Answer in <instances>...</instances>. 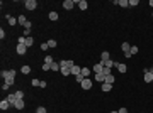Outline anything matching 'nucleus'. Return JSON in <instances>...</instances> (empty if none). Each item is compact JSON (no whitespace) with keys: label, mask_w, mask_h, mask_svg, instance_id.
Instances as JSON below:
<instances>
[{"label":"nucleus","mask_w":153,"mask_h":113,"mask_svg":"<svg viewBox=\"0 0 153 113\" xmlns=\"http://www.w3.org/2000/svg\"><path fill=\"white\" fill-rule=\"evenodd\" d=\"M24 7H26L27 10H36V9H38V2H36V0H26V2H24Z\"/></svg>","instance_id":"f257e3e1"},{"label":"nucleus","mask_w":153,"mask_h":113,"mask_svg":"<svg viewBox=\"0 0 153 113\" xmlns=\"http://www.w3.org/2000/svg\"><path fill=\"white\" fill-rule=\"evenodd\" d=\"M121 49H123V52H124V56H126V59H129L131 57V44H128V42H123L121 44Z\"/></svg>","instance_id":"f03ea898"},{"label":"nucleus","mask_w":153,"mask_h":113,"mask_svg":"<svg viewBox=\"0 0 153 113\" xmlns=\"http://www.w3.org/2000/svg\"><path fill=\"white\" fill-rule=\"evenodd\" d=\"M60 66H61V68H73L75 66V62L73 61H70V59H63V61H60Z\"/></svg>","instance_id":"7ed1b4c3"},{"label":"nucleus","mask_w":153,"mask_h":113,"mask_svg":"<svg viewBox=\"0 0 153 113\" xmlns=\"http://www.w3.org/2000/svg\"><path fill=\"white\" fill-rule=\"evenodd\" d=\"M80 85H82V88H83L85 91H89V90H90V88H92V81H90V79H89V78H85L83 81L80 83Z\"/></svg>","instance_id":"20e7f679"},{"label":"nucleus","mask_w":153,"mask_h":113,"mask_svg":"<svg viewBox=\"0 0 153 113\" xmlns=\"http://www.w3.org/2000/svg\"><path fill=\"white\" fill-rule=\"evenodd\" d=\"M73 5H75L73 0H65V2H63V9H65V10H72Z\"/></svg>","instance_id":"39448f33"},{"label":"nucleus","mask_w":153,"mask_h":113,"mask_svg":"<svg viewBox=\"0 0 153 113\" xmlns=\"http://www.w3.org/2000/svg\"><path fill=\"white\" fill-rule=\"evenodd\" d=\"M26 51H27L26 44H17V54H19V56H24V54H26Z\"/></svg>","instance_id":"423d86ee"},{"label":"nucleus","mask_w":153,"mask_h":113,"mask_svg":"<svg viewBox=\"0 0 153 113\" xmlns=\"http://www.w3.org/2000/svg\"><path fill=\"white\" fill-rule=\"evenodd\" d=\"M5 100H7V101H9V103H10L12 106H14V105H15V101H17V96H15V93H10V95L7 96Z\"/></svg>","instance_id":"0eeeda50"},{"label":"nucleus","mask_w":153,"mask_h":113,"mask_svg":"<svg viewBox=\"0 0 153 113\" xmlns=\"http://www.w3.org/2000/svg\"><path fill=\"white\" fill-rule=\"evenodd\" d=\"M95 81H99V83H104V81H106V74L104 73H95Z\"/></svg>","instance_id":"6e6552de"},{"label":"nucleus","mask_w":153,"mask_h":113,"mask_svg":"<svg viewBox=\"0 0 153 113\" xmlns=\"http://www.w3.org/2000/svg\"><path fill=\"white\" fill-rule=\"evenodd\" d=\"M100 62H102V66H104V68H111V69H112V66L116 64L112 59H107V61H100Z\"/></svg>","instance_id":"1a4fd4ad"},{"label":"nucleus","mask_w":153,"mask_h":113,"mask_svg":"<svg viewBox=\"0 0 153 113\" xmlns=\"http://www.w3.org/2000/svg\"><path fill=\"white\" fill-rule=\"evenodd\" d=\"M24 106H26L24 100H17V101H15V105H14V108H17V110H24Z\"/></svg>","instance_id":"9d476101"},{"label":"nucleus","mask_w":153,"mask_h":113,"mask_svg":"<svg viewBox=\"0 0 153 113\" xmlns=\"http://www.w3.org/2000/svg\"><path fill=\"white\" fill-rule=\"evenodd\" d=\"M114 66L119 69V73H126V64H123V62H116Z\"/></svg>","instance_id":"9b49d317"},{"label":"nucleus","mask_w":153,"mask_h":113,"mask_svg":"<svg viewBox=\"0 0 153 113\" xmlns=\"http://www.w3.org/2000/svg\"><path fill=\"white\" fill-rule=\"evenodd\" d=\"M102 69H104V66H102V62L99 61L95 66H94V73H102Z\"/></svg>","instance_id":"f8f14e48"},{"label":"nucleus","mask_w":153,"mask_h":113,"mask_svg":"<svg viewBox=\"0 0 153 113\" xmlns=\"http://www.w3.org/2000/svg\"><path fill=\"white\" fill-rule=\"evenodd\" d=\"M143 79H145V83H151V81H153V74L148 71V73H145V78H143Z\"/></svg>","instance_id":"ddd939ff"},{"label":"nucleus","mask_w":153,"mask_h":113,"mask_svg":"<svg viewBox=\"0 0 153 113\" xmlns=\"http://www.w3.org/2000/svg\"><path fill=\"white\" fill-rule=\"evenodd\" d=\"M80 73H82V68H80V66H77V64H75L73 68H72V74H75V76H78Z\"/></svg>","instance_id":"4468645a"},{"label":"nucleus","mask_w":153,"mask_h":113,"mask_svg":"<svg viewBox=\"0 0 153 113\" xmlns=\"http://www.w3.org/2000/svg\"><path fill=\"white\" fill-rule=\"evenodd\" d=\"M114 81H116V78H114L112 74H107V76H106V81H104V83H109V85H114Z\"/></svg>","instance_id":"2eb2a0df"},{"label":"nucleus","mask_w":153,"mask_h":113,"mask_svg":"<svg viewBox=\"0 0 153 113\" xmlns=\"http://www.w3.org/2000/svg\"><path fill=\"white\" fill-rule=\"evenodd\" d=\"M9 106H12V105L7 101V100H2V101H0V108H2V110H7Z\"/></svg>","instance_id":"dca6fc26"},{"label":"nucleus","mask_w":153,"mask_h":113,"mask_svg":"<svg viewBox=\"0 0 153 113\" xmlns=\"http://www.w3.org/2000/svg\"><path fill=\"white\" fill-rule=\"evenodd\" d=\"M24 44H26V47H31V46L34 44V39L29 35V37H26V41H24Z\"/></svg>","instance_id":"f3484780"},{"label":"nucleus","mask_w":153,"mask_h":113,"mask_svg":"<svg viewBox=\"0 0 153 113\" xmlns=\"http://www.w3.org/2000/svg\"><path fill=\"white\" fill-rule=\"evenodd\" d=\"M5 19H7V22L10 24V25H15V24H17V20H15L14 17H12V15H9V14L5 15Z\"/></svg>","instance_id":"a211bd4d"},{"label":"nucleus","mask_w":153,"mask_h":113,"mask_svg":"<svg viewBox=\"0 0 153 113\" xmlns=\"http://www.w3.org/2000/svg\"><path fill=\"white\" fill-rule=\"evenodd\" d=\"M60 73H61L63 76H70V74H72V69L70 68H61L60 69Z\"/></svg>","instance_id":"6ab92c4d"},{"label":"nucleus","mask_w":153,"mask_h":113,"mask_svg":"<svg viewBox=\"0 0 153 113\" xmlns=\"http://www.w3.org/2000/svg\"><path fill=\"white\" fill-rule=\"evenodd\" d=\"M78 7L82 9V10H87V7H89V4H87V0H80V2H78Z\"/></svg>","instance_id":"aec40b11"},{"label":"nucleus","mask_w":153,"mask_h":113,"mask_svg":"<svg viewBox=\"0 0 153 113\" xmlns=\"http://www.w3.org/2000/svg\"><path fill=\"white\" fill-rule=\"evenodd\" d=\"M82 76H83V78H89V76H90V69L89 68H82Z\"/></svg>","instance_id":"412c9836"},{"label":"nucleus","mask_w":153,"mask_h":113,"mask_svg":"<svg viewBox=\"0 0 153 113\" xmlns=\"http://www.w3.org/2000/svg\"><path fill=\"white\" fill-rule=\"evenodd\" d=\"M112 90V85H109V83H102V91H106V93H107V91H111Z\"/></svg>","instance_id":"4be33fe9"},{"label":"nucleus","mask_w":153,"mask_h":113,"mask_svg":"<svg viewBox=\"0 0 153 113\" xmlns=\"http://www.w3.org/2000/svg\"><path fill=\"white\" fill-rule=\"evenodd\" d=\"M21 73H22V74H29V73H31V66H27V64L22 66V68H21Z\"/></svg>","instance_id":"5701e85b"},{"label":"nucleus","mask_w":153,"mask_h":113,"mask_svg":"<svg viewBox=\"0 0 153 113\" xmlns=\"http://www.w3.org/2000/svg\"><path fill=\"white\" fill-rule=\"evenodd\" d=\"M48 17H49V20H53V22L60 19V17H58V14H56V12H49V15H48Z\"/></svg>","instance_id":"b1692460"},{"label":"nucleus","mask_w":153,"mask_h":113,"mask_svg":"<svg viewBox=\"0 0 153 113\" xmlns=\"http://www.w3.org/2000/svg\"><path fill=\"white\" fill-rule=\"evenodd\" d=\"M60 69H61L60 62H53V64H51V71H60Z\"/></svg>","instance_id":"393cba45"},{"label":"nucleus","mask_w":153,"mask_h":113,"mask_svg":"<svg viewBox=\"0 0 153 113\" xmlns=\"http://www.w3.org/2000/svg\"><path fill=\"white\" fill-rule=\"evenodd\" d=\"M17 22L22 24V25H26V22H27V19H26V15H19V19H17Z\"/></svg>","instance_id":"a878e982"},{"label":"nucleus","mask_w":153,"mask_h":113,"mask_svg":"<svg viewBox=\"0 0 153 113\" xmlns=\"http://www.w3.org/2000/svg\"><path fill=\"white\" fill-rule=\"evenodd\" d=\"M44 62H46V64H53V62H55V57H53V56H46L44 57Z\"/></svg>","instance_id":"bb28decb"},{"label":"nucleus","mask_w":153,"mask_h":113,"mask_svg":"<svg viewBox=\"0 0 153 113\" xmlns=\"http://www.w3.org/2000/svg\"><path fill=\"white\" fill-rule=\"evenodd\" d=\"M107 59H109V52L104 51V52L100 54V61H107Z\"/></svg>","instance_id":"cd10ccee"},{"label":"nucleus","mask_w":153,"mask_h":113,"mask_svg":"<svg viewBox=\"0 0 153 113\" xmlns=\"http://www.w3.org/2000/svg\"><path fill=\"white\" fill-rule=\"evenodd\" d=\"M15 96H17V100H22V98H24V91L17 90V91H15Z\"/></svg>","instance_id":"c85d7f7f"},{"label":"nucleus","mask_w":153,"mask_h":113,"mask_svg":"<svg viewBox=\"0 0 153 113\" xmlns=\"http://www.w3.org/2000/svg\"><path fill=\"white\" fill-rule=\"evenodd\" d=\"M39 47H41V51H48V49H49V46H48V42H43V44H41Z\"/></svg>","instance_id":"c756f323"},{"label":"nucleus","mask_w":153,"mask_h":113,"mask_svg":"<svg viewBox=\"0 0 153 113\" xmlns=\"http://www.w3.org/2000/svg\"><path fill=\"white\" fill-rule=\"evenodd\" d=\"M131 56H134V54H138V47H136V46H131Z\"/></svg>","instance_id":"7c9ffc66"},{"label":"nucleus","mask_w":153,"mask_h":113,"mask_svg":"<svg viewBox=\"0 0 153 113\" xmlns=\"http://www.w3.org/2000/svg\"><path fill=\"white\" fill-rule=\"evenodd\" d=\"M48 46H49V47H56V41L49 39V41H48Z\"/></svg>","instance_id":"2f4dec72"},{"label":"nucleus","mask_w":153,"mask_h":113,"mask_svg":"<svg viewBox=\"0 0 153 113\" xmlns=\"http://www.w3.org/2000/svg\"><path fill=\"white\" fill-rule=\"evenodd\" d=\"M102 73L107 76V74H112V69H111V68H104V69H102Z\"/></svg>","instance_id":"473e14b6"},{"label":"nucleus","mask_w":153,"mask_h":113,"mask_svg":"<svg viewBox=\"0 0 153 113\" xmlns=\"http://www.w3.org/2000/svg\"><path fill=\"white\" fill-rule=\"evenodd\" d=\"M36 113H46V108H44V106H38Z\"/></svg>","instance_id":"72a5a7b5"},{"label":"nucleus","mask_w":153,"mask_h":113,"mask_svg":"<svg viewBox=\"0 0 153 113\" xmlns=\"http://www.w3.org/2000/svg\"><path fill=\"white\" fill-rule=\"evenodd\" d=\"M31 85H32V86H39L41 81H39V79H32V81H31Z\"/></svg>","instance_id":"f704fd0d"},{"label":"nucleus","mask_w":153,"mask_h":113,"mask_svg":"<svg viewBox=\"0 0 153 113\" xmlns=\"http://www.w3.org/2000/svg\"><path fill=\"white\" fill-rule=\"evenodd\" d=\"M138 4H140L138 0H129V7H136V5H138Z\"/></svg>","instance_id":"c9c22d12"},{"label":"nucleus","mask_w":153,"mask_h":113,"mask_svg":"<svg viewBox=\"0 0 153 113\" xmlns=\"http://www.w3.org/2000/svg\"><path fill=\"white\" fill-rule=\"evenodd\" d=\"M75 79H77V83H82V81H83V76H82V74H78V76H75Z\"/></svg>","instance_id":"e433bc0d"},{"label":"nucleus","mask_w":153,"mask_h":113,"mask_svg":"<svg viewBox=\"0 0 153 113\" xmlns=\"http://www.w3.org/2000/svg\"><path fill=\"white\" fill-rule=\"evenodd\" d=\"M49 69H51V64H46L44 62V64H43V71H49Z\"/></svg>","instance_id":"4c0bfd02"},{"label":"nucleus","mask_w":153,"mask_h":113,"mask_svg":"<svg viewBox=\"0 0 153 113\" xmlns=\"http://www.w3.org/2000/svg\"><path fill=\"white\" fill-rule=\"evenodd\" d=\"M4 37H5V30H4V29H0V39L4 41Z\"/></svg>","instance_id":"58836bf2"},{"label":"nucleus","mask_w":153,"mask_h":113,"mask_svg":"<svg viewBox=\"0 0 153 113\" xmlns=\"http://www.w3.org/2000/svg\"><path fill=\"white\" fill-rule=\"evenodd\" d=\"M24 27L27 29V30H31V27H32V24H31V22H29V20H27V22H26V25H24Z\"/></svg>","instance_id":"ea45409f"},{"label":"nucleus","mask_w":153,"mask_h":113,"mask_svg":"<svg viewBox=\"0 0 153 113\" xmlns=\"http://www.w3.org/2000/svg\"><path fill=\"white\" fill-rule=\"evenodd\" d=\"M117 113H128V110H126V108H121V110H119Z\"/></svg>","instance_id":"a19ab883"},{"label":"nucleus","mask_w":153,"mask_h":113,"mask_svg":"<svg viewBox=\"0 0 153 113\" xmlns=\"http://www.w3.org/2000/svg\"><path fill=\"white\" fill-rule=\"evenodd\" d=\"M148 5H151V7H153V0H150V2H148Z\"/></svg>","instance_id":"79ce46f5"},{"label":"nucleus","mask_w":153,"mask_h":113,"mask_svg":"<svg viewBox=\"0 0 153 113\" xmlns=\"http://www.w3.org/2000/svg\"><path fill=\"white\" fill-rule=\"evenodd\" d=\"M150 73H151V74H153V68H151V69H150Z\"/></svg>","instance_id":"37998d69"},{"label":"nucleus","mask_w":153,"mask_h":113,"mask_svg":"<svg viewBox=\"0 0 153 113\" xmlns=\"http://www.w3.org/2000/svg\"><path fill=\"white\" fill-rule=\"evenodd\" d=\"M111 113H117V111H111Z\"/></svg>","instance_id":"c03bdc74"}]
</instances>
